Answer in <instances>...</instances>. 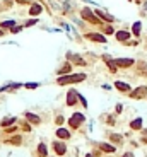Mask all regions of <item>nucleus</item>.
I'll return each mask as SVG.
<instances>
[{
  "mask_svg": "<svg viewBox=\"0 0 147 157\" xmlns=\"http://www.w3.org/2000/svg\"><path fill=\"white\" fill-rule=\"evenodd\" d=\"M84 78H86L84 73H77V75H65V77L58 78V84H60V85L74 84V82H80V80H84Z\"/></svg>",
  "mask_w": 147,
  "mask_h": 157,
  "instance_id": "1",
  "label": "nucleus"
},
{
  "mask_svg": "<svg viewBox=\"0 0 147 157\" xmlns=\"http://www.w3.org/2000/svg\"><path fill=\"white\" fill-rule=\"evenodd\" d=\"M82 17H84L86 21H89V22H92V24H99V19L92 14V12L89 11V9H84L82 11Z\"/></svg>",
  "mask_w": 147,
  "mask_h": 157,
  "instance_id": "2",
  "label": "nucleus"
},
{
  "mask_svg": "<svg viewBox=\"0 0 147 157\" xmlns=\"http://www.w3.org/2000/svg\"><path fill=\"white\" fill-rule=\"evenodd\" d=\"M82 121H84V116L80 115V113H75V115H74L70 120H68V123H70V126H72V128H77V126H79Z\"/></svg>",
  "mask_w": 147,
  "mask_h": 157,
  "instance_id": "3",
  "label": "nucleus"
},
{
  "mask_svg": "<svg viewBox=\"0 0 147 157\" xmlns=\"http://www.w3.org/2000/svg\"><path fill=\"white\" fill-rule=\"evenodd\" d=\"M116 67H130V65H133V60L132 58H118V60H115Z\"/></svg>",
  "mask_w": 147,
  "mask_h": 157,
  "instance_id": "4",
  "label": "nucleus"
},
{
  "mask_svg": "<svg viewBox=\"0 0 147 157\" xmlns=\"http://www.w3.org/2000/svg\"><path fill=\"white\" fill-rule=\"evenodd\" d=\"M77 97H79V94L75 92V91H70L67 94V104L68 106H74L75 103H77Z\"/></svg>",
  "mask_w": 147,
  "mask_h": 157,
  "instance_id": "5",
  "label": "nucleus"
},
{
  "mask_svg": "<svg viewBox=\"0 0 147 157\" xmlns=\"http://www.w3.org/2000/svg\"><path fill=\"white\" fill-rule=\"evenodd\" d=\"M145 94H147V87H139V89H135L130 96L132 97H135V99H140V97H144Z\"/></svg>",
  "mask_w": 147,
  "mask_h": 157,
  "instance_id": "6",
  "label": "nucleus"
},
{
  "mask_svg": "<svg viewBox=\"0 0 147 157\" xmlns=\"http://www.w3.org/2000/svg\"><path fill=\"white\" fill-rule=\"evenodd\" d=\"M87 39H91V41H98V43H106V39H105L103 34H94V32L87 34Z\"/></svg>",
  "mask_w": 147,
  "mask_h": 157,
  "instance_id": "7",
  "label": "nucleus"
},
{
  "mask_svg": "<svg viewBox=\"0 0 147 157\" xmlns=\"http://www.w3.org/2000/svg\"><path fill=\"white\" fill-rule=\"evenodd\" d=\"M53 149H55V152H57V154H60V155H63V154H65V145H63V143H60V142H55V143H53Z\"/></svg>",
  "mask_w": 147,
  "mask_h": 157,
  "instance_id": "8",
  "label": "nucleus"
},
{
  "mask_svg": "<svg viewBox=\"0 0 147 157\" xmlns=\"http://www.w3.org/2000/svg\"><path fill=\"white\" fill-rule=\"evenodd\" d=\"M128 38H130V34H128L127 31H118L116 32V39H118V41H127Z\"/></svg>",
  "mask_w": 147,
  "mask_h": 157,
  "instance_id": "9",
  "label": "nucleus"
},
{
  "mask_svg": "<svg viewBox=\"0 0 147 157\" xmlns=\"http://www.w3.org/2000/svg\"><path fill=\"white\" fill-rule=\"evenodd\" d=\"M26 120H29L31 123H34V125H38L39 123V116H36V115H33V113H26Z\"/></svg>",
  "mask_w": 147,
  "mask_h": 157,
  "instance_id": "10",
  "label": "nucleus"
},
{
  "mask_svg": "<svg viewBox=\"0 0 147 157\" xmlns=\"http://www.w3.org/2000/svg\"><path fill=\"white\" fill-rule=\"evenodd\" d=\"M115 87H116V89H120V91H125V92L130 91V85L125 84V82H115Z\"/></svg>",
  "mask_w": 147,
  "mask_h": 157,
  "instance_id": "11",
  "label": "nucleus"
},
{
  "mask_svg": "<svg viewBox=\"0 0 147 157\" xmlns=\"http://www.w3.org/2000/svg\"><path fill=\"white\" fill-rule=\"evenodd\" d=\"M41 5H38V4H34V5L31 7V11H29V14H31V16H38V14H41Z\"/></svg>",
  "mask_w": 147,
  "mask_h": 157,
  "instance_id": "12",
  "label": "nucleus"
},
{
  "mask_svg": "<svg viewBox=\"0 0 147 157\" xmlns=\"http://www.w3.org/2000/svg\"><path fill=\"white\" fill-rule=\"evenodd\" d=\"M105 62L108 63V67L111 68V72H116V63L113 62V60H111V58L108 57V55H106V57H105Z\"/></svg>",
  "mask_w": 147,
  "mask_h": 157,
  "instance_id": "13",
  "label": "nucleus"
},
{
  "mask_svg": "<svg viewBox=\"0 0 147 157\" xmlns=\"http://www.w3.org/2000/svg\"><path fill=\"white\" fill-rule=\"evenodd\" d=\"M130 126L133 128V130H140V128H142V120H140V118H137V120H133V121L130 123Z\"/></svg>",
  "mask_w": 147,
  "mask_h": 157,
  "instance_id": "14",
  "label": "nucleus"
},
{
  "mask_svg": "<svg viewBox=\"0 0 147 157\" xmlns=\"http://www.w3.org/2000/svg\"><path fill=\"white\" fill-rule=\"evenodd\" d=\"M57 135L60 137V138H68V137H70V133H68V130H63V128H60V130L57 131Z\"/></svg>",
  "mask_w": 147,
  "mask_h": 157,
  "instance_id": "15",
  "label": "nucleus"
},
{
  "mask_svg": "<svg viewBox=\"0 0 147 157\" xmlns=\"http://www.w3.org/2000/svg\"><path fill=\"white\" fill-rule=\"evenodd\" d=\"M38 154H39V157L46 155V145H45V143H39V147H38Z\"/></svg>",
  "mask_w": 147,
  "mask_h": 157,
  "instance_id": "16",
  "label": "nucleus"
},
{
  "mask_svg": "<svg viewBox=\"0 0 147 157\" xmlns=\"http://www.w3.org/2000/svg\"><path fill=\"white\" fill-rule=\"evenodd\" d=\"M96 14H98L101 19H105V21H113V17L108 16V14H105V12H101V11H96Z\"/></svg>",
  "mask_w": 147,
  "mask_h": 157,
  "instance_id": "17",
  "label": "nucleus"
},
{
  "mask_svg": "<svg viewBox=\"0 0 147 157\" xmlns=\"http://www.w3.org/2000/svg\"><path fill=\"white\" fill-rule=\"evenodd\" d=\"M16 121V118H5L4 121H0V126H9V125H12Z\"/></svg>",
  "mask_w": 147,
  "mask_h": 157,
  "instance_id": "18",
  "label": "nucleus"
},
{
  "mask_svg": "<svg viewBox=\"0 0 147 157\" xmlns=\"http://www.w3.org/2000/svg\"><path fill=\"white\" fill-rule=\"evenodd\" d=\"M101 149L105 152H115V147L110 145V143H101Z\"/></svg>",
  "mask_w": 147,
  "mask_h": 157,
  "instance_id": "19",
  "label": "nucleus"
},
{
  "mask_svg": "<svg viewBox=\"0 0 147 157\" xmlns=\"http://www.w3.org/2000/svg\"><path fill=\"white\" fill-rule=\"evenodd\" d=\"M133 34H135V36L140 34V22H135V24H133Z\"/></svg>",
  "mask_w": 147,
  "mask_h": 157,
  "instance_id": "20",
  "label": "nucleus"
},
{
  "mask_svg": "<svg viewBox=\"0 0 147 157\" xmlns=\"http://www.w3.org/2000/svg\"><path fill=\"white\" fill-rule=\"evenodd\" d=\"M70 68H72V67L67 63V65H63V68L60 70V73H68V72H70Z\"/></svg>",
  "mask_w": 147,
  "mask_h": 157,
  "instance_id": "21",
  "label": "nucleus"
},
{
  "mask_svg": "<svg viewBox=\"0 0 147 157\" xmlns=\"http://www.w3.org/2000/svg\"><path fill=\"white\" fill-rule=\"evenodd\" d=\"M14 26V21H5V22H2V27H12Z\"/></svg>",
  "mask_w": 147,
  "mask_h": 157,
  "instance_id": "22",
  "label": "nucleus"
},
{
  "mask_svg": "<svg viewBox=\"0 0 147 157\" xmlns=\"http://www.w3.org/2000/svg\"><path fill=\"white\" fill-rule=\"evenodd\" d=\"M74 60V62L75 63H80V65H82V63H84V60H82V58H79V57H70Z\"/></svg>",
  "mask_w": 147,
  "mask_h": 157,
  "instance_id": "23",
  "label": "nucleus"
},
{
  "mask_svg": "<svg viewBox=\"0 0 147 157\" xmlns=\"http://www.w3.org/2000/svg\"><path fill=\"white\" fill-rule=\"evenodd\" d=\"M9 142H12V143H21V137H16V138H12V140H9Z\"/></svg>",
  "mask_w": 147,
  "mask_h": 157,
  "instance_id": "24",
  "label": "nucleus"
},
{
  "mask_svg": "<svg viewBox=\"0 0 147 157\" xmlns=\"http://www.w3.org/2000/svg\"><path fill=\"white\" fill-rule=\"evenodd\" d=\"M105 32H108V34H111V32H113V27H111V26H106V27H105Z\"/></svg>",
  "mask_w": 147,
  "mask_h": 157,
  "instance_id": "25",
  "label": "nucleus"
},
{
  "mask_svg": "<svg viewBox=\"0 0 147 157\" xmlns=\"http://www.w3.org/2000/svg\"><path fill=\"white\" fill-rule=\"evenodd\" d=\"M111 140H113V142H120L121 138H120L118 135H111Z\"/></svg>",
  "mask_w": 147,
  "mask_h": 157,
  "instance_id": "26",
  "label": "nucleus"
},
{
  "mask_svg": "<svg viewBox=\"0 0 147 157\" xmlns=\"http://www.w3.org/2000/svg\"><path fill=\"white\" fill-rule=\"evenodd\" d=\"M26 87H27V89H36L38 84H26Z\"/></svg>",
  "mask_w": 147,
  "mask_h": 157,
  "instance_id": "27",
  "label": "nucleus"
},
{
  "mask_svg": "<svg viewBox=\"0 0 147 157\" xmlns=\"http://www.w3.org/2000/svg\"><path fill=\"white\" fill-rule=\"evenodd\" d=\"M33 24H36V19H33V21H27L26 26H33Z\"/></svg>",
  "mask_w": 147,
  "mask_h": 157,
  "instance_id": "28",
  "label": "nucleus"
},
{
  "mask_svg": "<svg viewBox=\"0 0 147 157\" xmlns=\"http://www.w3.org/2000/svg\"><path fill=\"white\" fill-rule=\"evenodd\" d=\"M57 123H58V125H62V123H63V118H62V116H58V118H57Z\"/></svg>",
  "mask_w": 147,
  "mask_h": 157,
  "instance_id": "29",
  "label": "nucleus"
},
{
  "mask_svg": "<svg viewBox=\"0 0 147 157\" xmlns=\"http://www.w3.org/2000/svg\"><path fill=\"white\" fill-rule=\"evenodd\" d=\"M17 2H19V4H27L29 0H17Z\"/></svg>",
  "mask_w": 147,
  "mask_h": 157,
  "instance_id": "30",
  "label": "nucleus"
},
{
  "mask_svg": "<svg viewBox=\"0 0 147 157\" xmlns=\"http://www.w3.org/2000/svg\"><path fill=\"white\" fill-rule=\"evenodd\" d=\"M123 157H132V154H125V155H123Z\"/></svg>",
  "mask_w": 147,
  "mask_h": 157,
  "instance_id": "31",
  "label": "nucleus"
},
{
  "mask_svg": "<svg viewBox=\"0 0 147 157\" xmlns=\"http://www.w3.org/2000/svg\"><path fill=\"white\" fill-rule=\"evenodd\" d=\"M86 157H94V155H92V154H87V155H86Z\"/></svg>",
  "mask_w": 147,
  "mask_h": 157,
  "instance_id": "32",
  "label": "nucleus"
},
{
  "mask_svg": "<svg viewBox=\"0 0 147 157\" xmlns=\"http://www.w3.org/2000/svg\"><path fill=\"white\" fill-rule=\"evenodd\" d=\"M2 34H4V32H2V31H0V36H2Z\"/></svg>",
  "mask_w": 147,
  "mask_h": 157,
  "instance_id": "33",
  "label": "nucleus"
},
{
  "mask_svg": "<svg viewBox=\"0 0 147 157\" xmlns=\"http://www.w3.org/2000/svg\"><path fill=\"white\" fill-rule=\"evenodd\" d=\"M135 2H139V0H135Z\"/></svg>",
  "mask_w": 147,
  "mask_h": 157,
  "instance_id": "34",
  "label": "nucleus"
}]
</instances>
